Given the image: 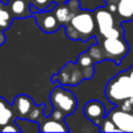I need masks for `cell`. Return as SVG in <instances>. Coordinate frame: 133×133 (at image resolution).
<instances>
[{
  "label": "cell",
  "instance_id": "8",
  "mask_svg": "<svg viewBox=\"0 0 133 133\" xmlns=\"http://www.w3.org/2000/svg\"><path fill=\"white\" fill-rule=\"evenodd\" d=\"M107 113L106 106L99 100H89L83 107L84 116L97 127L101 126Z\"/></svg>",
  "mask_w": 133,
  "mask_h": 133
},
{
  "label": "cell",
  "instance_id": "2",
  "mask_svg": "<svg viewBox=\"0 0 133 133\" xmlns=\"http://www.w3.org/2000/svg\"><path fill=\"white\" fill-rule=\"evenodd\" d=\"M105 96L114 106L132 111L133 80L126 70L116 74L108 81L105 87Z\"/></svg>",
  "mask_w": 133,
  "mask_h": 133
},
{
  "label": "cell",
  "instance_id": "16",
  "mask_svg": "<svg viewBox=\"0 0 133 133\" xmlns=\"http://www.w3.org/2000/svg\"><path fill=\"white\" fill-rule=\"evenodd\" d=\"M29 2H30V9L32 14L37 11L51 10L57 5L52 0H29Z\"/></svg>",
  "mask_w": 133,
  "mask_h": 133
},
{
  "label": "cell",
  "instance_id": "11",
  "mask_svg": "<svg viewBox=\"0 0 133 133\" xmlns=\"http://www.w3.org/2000/svg\"><path fill=\"white\" fill-rule=\"evenodd\" d=\"M12 107H14L16 117L29 121L32 112L36 108V105L34 104L32 98H30L27 95L20 94L15 98Z\"/></svg>",
  "mask_w": 133,
  "mask_h": 133
},
{
  "label": "cell",
  "instance_id": "22",
  "mask_svg": "<svg viewBox=\"0 0 133 133\" xmlns=\"http://www.w3.org/2000/svg\"><path fill=\"white\" fill-rule=\"evenodd\" d=\"M53 2H55L56 4H63V3H66L69 0H52Z\"/></svg>",
  "mask_w": 133,
  "mask_h": 133
},
{
  "label": "cell",
  "instance_id": "17",
  "mask_svg": "<svg viewBox=\"0 0 133 133\" xmlns=\"http://www.w3.org/2000/svg\"><path fill=\"white\" fill-rule=\"evenodd\" d=\"M12 20H14V17L8 10L7 5L2 1H0V28H2L4 31L7 30Z\"/></svg>",
  "mask_w": 133,
  "mask_h": 133
},
{
  "label": "cell",
  "instance_id": "13",
  "mask_svg": "<svg viewBox=\"0 0 133 133\" xmlns=\"http://www.w3.org/2000/svg\"><path fill=\"white\" fill-rule=\"evenodd\" d=\"M38 131L39 132H69L65 122H59L51 118L48 115H45L38 122Z\"/></svg>",
  "mask_w": 133,
  "mask_h": 133
},
{
  "label": "cell",
  "instance_id": "5",
  "mask_svg": "<svg viewBox=\"0 0 133 133\" xmlns=\"http://www.w3.org/2000/svg\"><path fill=\"white\" fill-rule=\"evenodd\" d=\"M94 11L98 27L97 36L100 35L103 38L124 37V29L122 27V23H119V21L116 22V12H112L106 5L96 8Z\"/></svg>",
  "mask_w": 133,
  "mask_h": 133
},
{
  "label": "cell",
  "instance_id": "4",
  "mask_svg": "<svg viewBox=\"0 0 133 133\" xmlns=\"http://www.w3.org/2000/svg\"><path fill=\"white\" fill-rule=\"evenodd\" d=\"M49 100L52 110L48 116L59 122H65L66 115L73 114L78 106L76 96L61 84L52 89Z\"/></svg>",
  "mask_w": 133,
  "mask_h": 133
},
{
  "label": "cell",
  "instance_id": "15",
  "mask_svg": "<svg viewBox=\"0 0 133 133\" xmlns=\"http://www.w3.org/2000/svg\"><path fill=\"white\" fill-rule=\"evenodd\" d=\"M16 118L12 104L10 105L4 98L0 97V129L6 124L16 121Z\"/></svg>",
  "mask_w": 133,
  "mask_h": 133
},
{
  "label": "cell",
  "instance_id": "19",
  "mask_svg": "<svg viewBox=\"0 0 133 133\" xmlns=\"http://www.w3.org/2000/svg\"><path fill=\"white\" fill-rule=\"evenodd\" d=\"M21 131H22V129L16 123V121H12V122L6 124L5 126H3L0 129V132H21Z\"/></svg>",
  "mask_w": 133,
  "mask_h": 133
},
{
  "label": "cell",
  "instance_id": "14",
  "mask_svg": "<svg viewBox=\"0 0 133 133\" xmlns=\"http://www.w3.org/2000/svg\"><path fill=\"white\" fill-rule=\"evenodd\" d=\"M116 16L121 23L133 20V0H118L116 3Z\"/></svg>",
  "mask_w": 133,
  "mask_h": 133
},
{
  "label": "cell",
  "instance_id": "3",
  "mask_svg": "<svg viewBox=\"0 0 133 133\" xmlns=\"http://www.w3.org/2000/svg\"><path fill=\"white\" fill-rule=\"evenodd\" d=\"M64 28L66 36L70 39H80L81 42L86 43L89 38L96 37L98 34L95 11L81 8V10L73 17V19L64 26Z\"/></svg>",
  "mask_w": 133,
  "mask_h": 133
},
{
  "label": "cell",
  "instance_id": "23",
  "mask_svg": "<svg viewBox=\"0 0 133 133\" xmlns=\"http://www.w3.org/2000/svg\"><path fill=\"white\" fill-rule=\"evenodd\" d=\"M8 1H11V0H7V2H8Z\"/></svg>",
  "mask_w": 133,
  "mask_h": 133
},
{
  "label": "cell",
  "instance_id": "12",
  "mask_svg": "<svg viewBox=\"0 0 133 133\" xmlns=\"http://www.w3.org/2000/svg\"><path fill=\"white\" fill-rule=\"evenodd\" d=\"M6 5L14 19H25L33 15L30 9L29 0H11Z\"/></svg>",
  "mask_w": 133,
  "mask_h": 133
},
{
  "label": "cell",
  "instance_id": "10",
  "mask_svg": "<svg viewBox=\"0 0 133 133\" xmlns=\"http://www.w3.org/2000/svg\"><path fill=\"white\" fill-rule=\"evenodd\" d=\"M32 17L34 18L38 28L45 33H54L61 27L53 9L33 12Z\"/></svg>",
  "mask_w": 133,
  "mask_h": 133
},
{
  "label": "cell",
  "instance_id": "21",
  "mask_svg": "<svg viewBox=\"0 0 133 133\" xmlns=\"http://www.w3.org/2000/svg\"><path fill=\"white\" fill-rule=\"evenodd\" d=\"M106 5H116V3L118 2V0H103Z\"/></svg>",
  "mask_w": 133,
  "mask_h": 133
},
{
  "label": "cell",
  "instance_id": "18",
  "mask_svg": "<svg viewBox=\"0 0 133 133\" xmlns=\"http://www.w3.org/2000/svg\"><path fill=\"white\" fill-rule=\"evenodd\" d=\"M99 131L100 132H121L119 129L114 125V123L107 117V115L103 121V123L101 124V126L99 127Z\"/></svg>",
  "mask_w": 133,
  "mask_h": 133
},
{
  "label": "cell",
  "instance_id": "20",
  "mask_svg": "<svg viewBox=\"0 0 133 133\" xmlns=\"http://www.w3.org/2000/svg\"><path fill=\"white\" fill-rule=\"evenodd\" d=\"M3 32H4V30L2 28H0V46L5 44V42H6V37H5V34Z\"/></svg>",
  "mask_w": 133,
  "mask_h": 133
},
{
  "label": "cell",
  "instance_id": "1",
  "mask_svg": "<svg viewBox=\"0 0 133 133\" xmlns=\"http://www.w3.org/2000/svg\"><path fill=\"white\" fill-rule=\"evenodd\" d=\"M95 63L94 58L85 51L78 56L76 62H66L57 74L52 76L51 81H58L61 85H78L81 81L90 79L94 76Z\"/></svg>",
  "mask_w": 133,
  "mask_h": 133
},
{
  "label": "cell",
  "instance_id": "9",
  "mask_svg": "<svg viewBox=\"0 0 133 133\" xmlns=\"http://www.w3.org/2000/svg\"><path fill=\"white\" fill-rule=\"evenodd\" d=\"M81 10V3L80 0H69L66 3L63 4H57L53 11L60 23L61 26H65L74 16H76Z\"/></svg>",
  "mask_w": 133,
  "mask_h": 133
},
{
  "label": "cell",
  "instance_id": "7",
  "mask_svg": "<svg viewBox=\"0 0 133 133\" xmlns=\"http://www.w3.org/2000/svg\"><path fill=\"white\" fill-rule=\"evenodd\" d=\"M107 117L114 123L121 132H133V111L113 106V108L108 111Z\"/></svg>",
  "mask_w": 133,
  "mask_h": 133
},
{
  "label": "cell",
  "instance_id": "6",
  "mask_svg": "<svg viewBox=\"0 0 133 133\" xmlns=\"http://www.w3.org/2000/svg\"><path fill=\"white\" fill-rule=\"evenodd\" d=\"M97 44L102 50L104 60H112L117 65L129 52V45L125 41V37H107L97 39Z\"/></svg>",
  "mask_w": 133,
  "mask_h": 133
}]
</instances>
